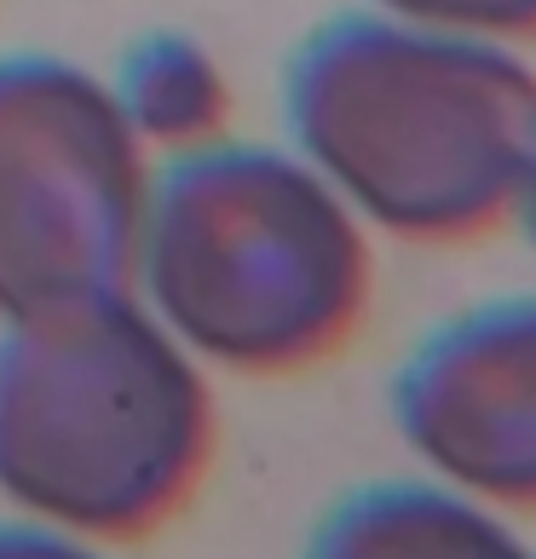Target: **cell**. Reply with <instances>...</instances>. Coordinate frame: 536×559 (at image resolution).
<instances>
[{
    "mask_svg": "<svg viewBox=\"0 0 536 559\" xmlns=\"http://www.w3.org/2000/svg\"><path fill=\"white\" fill-rule=\"evenodd\" d=\"M283 128L364 231L462 248L520 214L536 70L520 47L341 12L288 58Z\"/></svg>",
    "mask_w": 536,
    "mask_h": 559,
    "instance_id": "obj_1",
    "label": "cell"
},
{
    "mask_svg": "<svg viewBox=\"0 0 536 559\" xmlns=\"http://www.w3.org/2000/svg\"><path fill=\"white\" fill-rule=\"evenodd\" d=\"M133 295L196 364L277 381L358 341L376 254L300 151L225 133L151 168Z\"/></svg>",
    "mask_w": 536,
    "mask_h": 559,
    "instance_id": "obj_2",
    "label": "cell"
},
{
    "mask_svg": "<svg viewBox=\"0 0 536 559\" xmlns=\"http://www.w3.org/2000/svg\"><path fill=\"white\" fill-rule=\"evenodd\" d=\"M214 462L202 364L133 288L0 323V496L81 543H144Z\"/></svg>",
    "mask_w": 536,
    "mask_h": 559,
    "instance_id": "obj_3",
    "label": "cell"
},
{
    "mask_svg": "<svg viewBox=\"0 0 536 559\" xmlns=\"http://www.w3.org/2000/svg\"><path fill=\"white\" fill-rule=\"evenodd\" d=\"M151 151L105 75L0 52V323L133 288Z\"/></svg>",
    "mask_w": 536,
    "mask_h": 559,
    "instance_id": "obj_4",
    "label": "cell"
},
{
    "mask_svg": "<svg viewBox=\"0 0 536 559\" xmlns=\"http://www.w3.org/2000/svg\"><path fill=\"white\" fill-rule=\"evenodd\" d=\"M393 421L439 485L536 513V295L427 329L393 376Z\"/></svg>",
    "mask_w": 536,
    "mask_h": 559,
    "instance_id": "obj_5",
    "label": "cell"
},
{
    "mask_svg": "<svg viewBox=\"0 0 536 559\" xmlns=\"http://www.w3.org/2000/svg\"><path fill=\"white\" fill-rule=\"evenodd\" d=\"M306 559H536L497 508L450 485H364L323 513Z\"/></svg>",
    "mask_w": 536,
    "mask_h": 559,
    "instance_id": "obj_6",
    "label": "cell"
},
{
    "mask_svg": "<svg viewBox=\"0 0 536 559\" xmlns=\"http://www.w3.org/2000/svg\"><path fill=\"white\" fill-rule=\"evenodd\" d=\"M110 93L144 151L179 156L231 133V81L196 35L151 29L139 35L110 75Z\"/></svg>",
    "mask_w": 536,
    "mask_h": 559,
    "instance_id": "obj_7",
    "label": "cell"
},
{
    "mask_svg": "<svg viewBox=\"0 0 536 559\" xmlns=\"http://www.w3.org/2000/svg\"><path fill=\"white\" fill-rule=\"evenodd\" d=\"M386 17L467 40H497V47H531L536 40V0H369Z\"/></svg>",
    "mask_w": 536,
    "mask_h": 559,
    "instance_id": "obj_8",
    "label": "cell"
},
{
    "mask_svg": "<svg viewBox=\"0 0 536 559\" xmlns=\"http://www.w3.org/2000/svg\"><path fill=\"white\" fill-rule=\"evenodd\" d=\"M0 559H105V548L35 520H12L0 525Z\"/></svg>",
    "mask_w": 536,
    "mask_h": 559,
    "instance_id": "obj_9",
    "label": "cell"
},
{
    "mask_svg": "<svg viewBox=\"0 0 536 559\" xmlns=\"http://www.w3.org/2000/svg\"><path fill=\"white\" fill-rule=\"evenodd\" d=\"M513 225L531 237V248H536V156H531V179H525V197H520V214H513Z\"/></svg>",
    "mask_w": 536,
    "mask_h": 559,
    "instance_id": "obj_10",
    "label": "cell"
}]
</instances>
